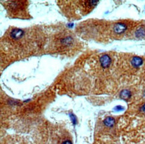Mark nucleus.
<instances>
[{
  "instance_id": "f257e3e1",
  "label": "nucleus",
  "mask_w": 145,
  "mask_h": 144,
  "mask_svg": "<svg viewBox=\"0 0 145 144\" xmlns=\"http://www.w3.org/2000/svg\"><path fill=\"white\" fill-rule=\"evenodd\" d=\"M24 31L20 30V29H17V28L13 29L10 34L11 37L14 39H19L21 38L24 36Z\"/></svg>"
},
{
  "instance_id": "f03ea898",
  "label": "nucleus",
  "mask_w": 145,
  "mask_h": 144,
  "mask_svg": "<svg viewBox=\"0 0 145 144\" xmlns=\"http://www.w3.org/2000/svg\"><path fill=\"white\" fill-rule=\"evenodd\" d=\"M100 62L101 66L103 68H108L111 64V59L108 55H103L101 56L100 59Z\"/></svg>"
},
{
  "instance_id": "7ed1b4c3",
  "label": "nucleus",
  "mask_w": 145,
  "mask_h": 144,
  "mask_svg": "<svg viewBox=\"0 0 145 144\" xmlns=\"http://www.w3.org/2000/svg\"><path fill=\"white\" fill-rule=\"evenodd\" d=\"M127 26L124 23H117L114 27V31L118 34H120L124 33L126 31Z\"/></svg>"
},
{
  "instance_id": "20e7f679",
  "label": "nucleus",
  "mask_w": 145,
  "mask_h": 144,
  "mask_svg": "<svg viewBox=\"0 0 145 144\" xmlns=\"http://www.w3.org/2000/svg\"><path fill=\"white\" fill-rule=\"evenodd\" d=\"M143 59H141V57H135L132 58V61H131V64L135 68H139L143 64Z\"/></svg>"
},
{
  "instance_id": "39448f33",
  "label": "nucleus",
  "mask_w": 145,
  "mask_h": 144,
  "mask_svg": "<svg viewBox=\"0 0 145 144\" xmlns=\"http://www.w3.org/2000/svg\"><path fill=\"white\" fill-rule=\"evenodd\" d=\"M104 124L107 127H112L115 124V119L113 117H108L104 120Z\"/></svg>"
},
{
  "instance_id": "423d86ee",
  "label": "nucleus",
  "mask_w": 145,
  "mask_h": 144,
  "mask_svg": "<svg viewBox=\"0 0 145 144\" xmlns=\"http://www.w3.org/2000/svg\"><path fill=\"white\" fill-rule=\"evenodd\" d=\"M120 98L122 99H123L124 100H127L131 97V92L130 91H128V90L124 89V90H122L120 92Z\"/></svg>"
},
{
  "instance_id": "0eeeda50",
  "label": "nucleus",
  "mask_w": 145,
  "mask_h": 144,
  "mask_svg": "<svg viewBox=\"0 0 145 144\" xmlns=\"http://www.w3.org/2000/svg\"><path fill=\"white\" fill-rule=\"evenodd\" d=\"M145 31L143 29H140L137 31V37H143L145 36Z\"/></svg>"
},
{
  "instance_id": "6e6552de",
  "label": "nucleus",
  "mask_w": 145,
  "mask_h": 144,
  "mask_svg": "<svg viewBox=\"0 0 145 144\" xmlns=\"http://www.w3.org/2000/svg\"><path fill=\"white\" fill-rule=\"evenodd\" d=\"M62 144H72V142L70 141V140H66V141H64V142H62Z\"/></svg>"
},
{
  "instance_id": "1a4fd4ad",
  "label": "nucleus",
  "mask_w": 145,
  "mask_h": 144,
  "mask_svg": "<svg viewBox=\"0 0 145 144\" xmlns=\"http://www.w3.org/2000/svg\"><path fill=\"white\" fill-rule=\"evenodd\" d=\"M141 111L142 112H143V113H145V104L143 105L142 107H141Z\"/></svg>"
},
{
  "instance_id": "9d476101",
  "label": "nucleus",
  "mask_w": 145,
  "mask_h": 144,
  "mask_svg": "<svg viewBox=\"0 0 145 144\" xmlns=\"http://www.w3.org/2000/svg\"><path fill=\"white\" fill-rule=\"evenodd\" d=\"M115 109H116V110H122V109H123V108H121L120 106H118V107L116 108Z\"/></svg>"
}]
</instances>
